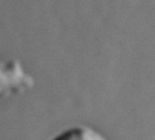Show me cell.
<instances>
[{
	"label": "cell",
	"instance_id": "6da1fadb",
	"mask_svg": "<svg viewBox=\"0 0 155 140\" xmlns=\"http://www.w3.org/2000/svg\"><path fill=\"white\" fill-rule=\"evenodd\" d=\"M34 84V79L25 71L19 60H0V99L25 93L30 90Z\"/></svg>",
	"mask_w": 155,
	"mask_h": 140
},
{
	"label": "cell",
	"instance_id": "7a4b0ae2",
	"mask_svg": "<svg viewBox=\"0 0 155 140\" xmlns=\"http://www.w3.org/2000/svg\"><path fill=\"white\" fill-rule=\"evenodd\" d=\"M53 140H108L106 136L98 130L85 125H79L68 128Z\"/></svg>",
	"mask_w": 155,
	"mask_h": 140
}]
</instances>
